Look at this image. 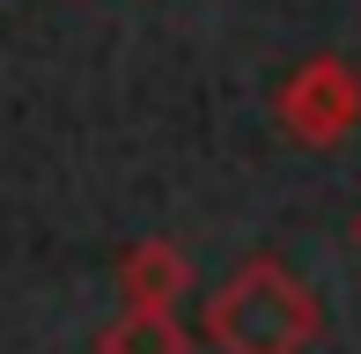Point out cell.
Instances as JSON below:
<instances>
[{"instance_id":"cell-1","label":"cell","mask_w":361,"mask_h":354,"mask_svg":"<svg viewBox=\"0 0 361 354\" xmlns=\"http://www.w3.org/2000/svg\"><path fill=\"white\" fill-rule=\"evenodd\" d=\"M324 332V310L281 259H243L207 295L200 340L214 354H310Z\"/></svg>"},{"instance_id":"cell-2","label":"cell","mask_w":361,"mask_h":354,"mask_svg":"<svg viewBox=\"0 0 361 354\" xmlns=\"http://www.w3.org/2000/svg\"><path fill=\"white\" fill-rule=\"evenodd\" d=\"M273 118H281V133L295 140V148H310V155L347 148L354 126H361V67L339 59V52H310L302 67L281 82Z\"/></svg>"},{"instance_id":"cell-3","label":"cell","mask_w":361,"mask_h":354,"mask_svg":"<svg viewBox=\"0 0 361 354\" xmlns=\"http://www.w3.org/2000/svg\"><path fill=\"white\" fill-rule=\"evenodd\" d=\"M118 295L140 303V310H177V303L192 295V259H185V244H170V236H140V244H126V259H118Z\"/></svg>"},{"instance_id":"cell-4","label":"cell","mask_w":361,"mask_h":354,"mask_svg":"<svg viewBox=\"0 0 361 354\" xmlns=\"http://www.w3.org/2000/svg\"><path fill=\"white\" fill-rule=\"evenodd\" d=\"M96 354H192V332L177 325V310H140V303H126V310L96 332Z\"/></svg>"},{"instance_id":"cell-5","label":"cell","mask_w":361,"mask_h":354,"mask_svg":"<svg viewBox=\"0 0 361 354\" xmlns=\"http://www.w3.org/2000/svg\"><path fill=\"white\" fill-rule=\"evenodd\" d=\"M354 244H361V221H354Z\"/></svg>"}]
</instances>
